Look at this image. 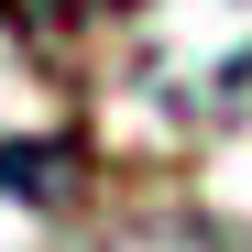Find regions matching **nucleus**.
I'll return each instance as SVG.
<instances>
[{
  "instance_id": "f257e3e1",
  "label": "nucleus",
  "mask_w": 252,
  "mask_h": 252,
  "mask_svg": "<svg viewBox=\"0 0 252 252\" xmlns=\"http://www.w3.org/2000/svg\"><path fill=\"white\" fill-rule=\"evenodd\" d=\"M88 176V143H0V197L22 208H66Z\"/></svg>"
}]
</instances>
